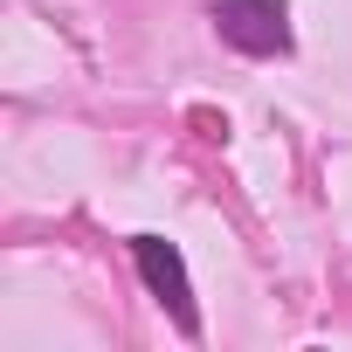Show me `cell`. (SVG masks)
Instances as JSON below:
<instances>
[{"mask_svg": "<svg viewBox=\"0 0 352 352\" xmlns=\"http://www.w3.org/2000/svg\"><path fill=\"white\" fill-rule=\"evenodd\" d=\"M131 256H138L145 290H152V297L173 311V324H180V331H201V311H194V283H187L180 249H173L166 235H131Z\"/></svg>", "mask_w": 352, "mask_h": 352, "instance_id": "6da1fadb", "label": "cell"}, {"mask_svg": "<svg viewBox=\"0 0 352 352\" xmlns=\"http://www.w3.org/2000/svg\"><path fill=\"white\" fill-rule=\"evenodd\" d=\"M214 28L242 56H283L290 49V14L283 0H214Z\"/></svg>", "mask_w": 352, "mask_h": 352, "instance_id": "7a4b0ae2", "label": "cell"}]
</instances>
